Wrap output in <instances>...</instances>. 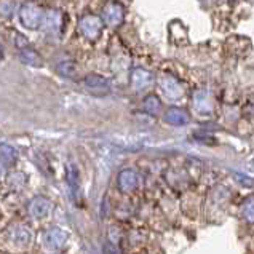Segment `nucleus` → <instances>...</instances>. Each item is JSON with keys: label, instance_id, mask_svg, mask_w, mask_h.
<instances>
[{"label": "nucleus", "instance_id": "15", "mask_svg": "<svg viewBox=\"0 0 254 254\" xmlns=\"http://www.w3.org/2000/svg\"><path fill=\"white\" fill-rule=\"evenodd\" d=\"M0 174H2V165H0Z\"/></svg>", "mask_w": 254, "mask_h": 254}, {"label": "nucleus", "instance_id": "7", "mask_svg": "<svg viewBox=\"0 0 254 254\" xmlns=\"http://www.w3.org/2000/svg\"><path fill=\"white\" fill-rule=\"evenodd\" d=\"M104 19L110 26H117L122 21V8L119 5H109L106 10H104Z\"/></svg>", "mask_w": 254, "mask_h": 254}, {"label": "nucleus", "instance_id": "10", "mask_svg": "<svg viewBox=\"0 0 254 254\" xmlns=\"http://www.w3.org/2000/svg\"><path fill=\"white\" fill-rule=\"evenodd\" d=\"M31 232L26 230L24 227H18V229L15 230V235H13V238H15L16 242V246H19V248H26L29 243H31Z\"/></svg>", "mask_w": 254, "mask_h": 254}, {"label": "nucleus", "instance_id": "13", "mask_svg": "<svg viewBox=\"0 0 254 254\" xmlns=\"http://www.w3.org/2000/svg\"><path fill=\"white\" fill-rule=\"evenodd\" d=\"M13 10H15V0H0V16H11Z\"/></svg>", "mask_w": 254, "mask_h": 254}, {"label": "nucleus", "instance_id": "2", "mask_svg": "<svg viewBox=\"0 0 254 254\" xmlns=\"http://www.w3.org/2000/svg\"><path fill=\"white\" fill-rule=\"evenodd\" d=\"M79 29L83 37H87L88 40H96L101 34V21L93 15H87L80 19Z\"/></svg>", "mask_w": 254, "mask_h": 254}, {"label": "nucleus", "instance_id": "9", "mask_svg": "<svg viewBox=\"0 0 254 254\" xmlns=\"http://www.w3.org/2000/svg\"><path fill=\"white\" fill-rule=\"evenodd\" d=\"M119 184L122 187V190L129 192L136 187V176L131 171H123L119 178Z\"/></svg>", "mask_w": 254, "mask_h": 254}, {"label": "nucleus", "instance_id": "3", "mask_svg": "<svg viewBox=\"0 0 254 254\" xmlns=\"http://www.w3.org/2000/svg\"><path fill=\"white\" fill-rule=\"evenodd\" d=\"M66 233H64L63 230L60 229H53L45 233L43 237V245L47 246L48 250H60L61 246L64 245V242H66Z\"/></svg>", "mask_w": 254, "mask_h": 254}, {"label": "nucleus", "instance_id": "14", "mask_svg": "<svg viewBox=\"0 0 254 254\" xmlns=\"http://www.w3.org/2000/svg\"><path fill=\"white\" fill-rule=\"evenodd\" d=\"M2 60H3V48L0 47V61H2Z\"/></svg>", "mask_w": 254, "mask_h": 254}, {"label": "nucleus", "instance_id": "6", "mask_svg": "<svg viewBox=\"0 0 254 254\" xmlns=\"http://www.w3.org/2000/svg\"><path fill=\"white\" fill-rule=\"evenodd\" d=\"M51 210V203L47 198H35L29 206V211L34 218H43L47 216Z\"/></svg>", "mask_w": 254, "mask_h": 254}, {"label": "nucleus", "instance_id": "8", "mask_svg": "<svg viewBox=\"0 0 254 254\" xmlns=\"http://www.w3.org/2000/svg\"><path fill=\"white\" fill-rule=\"evenodd\" d=\"M0 161L3 165H13L16 161V152L15 149L8 144H0Z\"/></svg>", "mask_w": 254, "mask_h": 254}, {"label": "nucleus", "instance_id": "1", "mask_svg": "<svg viewBox=\"0 0 254 254\" xmlns=\"http://www.w3.org/2000/svg\"><path fill=\"white\" fill-rule=\"evenodd\" d=\"M19 21L24 28L37 31L42 28L45 21V11L42 6H38L34 2H26L19 8Z\"/></svg>", "mask_w": 254, "mask_h": 254}, {"label": "nucleus", "instance_id": "4", "mask_svg": "<svg viewBox=\"0 0 254 254\" xmlns=\"http://www.w3.org/2000/svg\"><path fill=\"white\" fill-rule=\"evenodd\" d=\"M19 58H21V61L29 67L38 69V67L43 66V60L40 58V55H38L37 51L34 48H31V47L21 48V51H19Z\"/></svg>", "mask_w": 254, "mask_h": 254}, {"label": "nucleus", "instance_id": "12", "mask_svg": "<svg viewBox=\"0 0 254 254\" xmlns=\"http://www.w3.org/2000/svg\"><path fill=\"white\" fill-rule=\"evenodd\" d=\"M58 72H60L61 75H64V77H69V79H72V77L75 75V70H77V67H75V64L74 63H70V61H64V63H60L58 64Z\"/></svg>", "mask_w": 254, "mask_h": 254}, {"label": "nucleus", "instance_id": "11", "mask_svg": "<svg viewBox=\"0 0 254 254\" xmlns=\"http://www.w3.org/2000/svg\"><path fill=\"white\" fill-rule=\"evenodd\" d=\"M67 184L70 187V192L75 195L80 182H79V171H77V168L74 165H69L67 168Z\"/></svg>", "mask_w": 254, "mask_h": 254}, {"label": "nucleus", "instance_id": "5", "mask_svg": "<svg viewBox=\"0 0 254 254\" xmlns=\"http://www.w3.org/2000/svg\"><path fill=\"white\" fill-rule=\"evenodd\" d=\"M85 87L90 91H93L95 95H106L109 91L107 82L99 75H88L87 79H85Z\"/></svg>", "mask_w": 254, "mask_h": 254}]
</instances>
